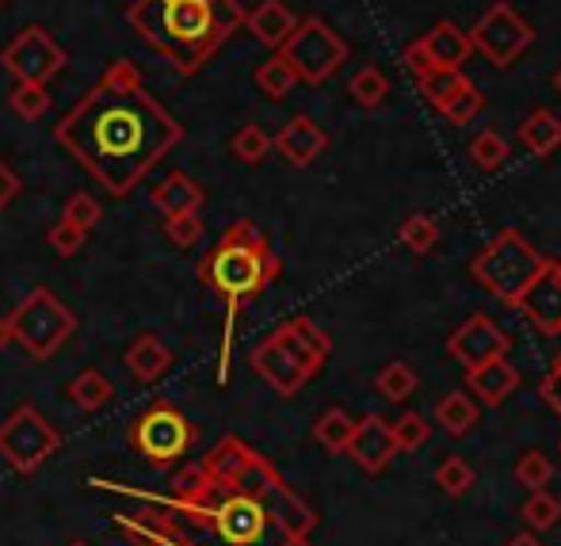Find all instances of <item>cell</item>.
<instances>
[{"label":"cell","mask_w":561,"mask_h":546,"mask_svg":"<svg viewBox=\"0 0 561 546\" xmlns=\"http://www.w3.org/2000/svg\"><path fill=\"white\" fill-rule=\"evenodd\" d=\"M470 46L485 54V61H493L496 69H504L531 46V27H527V20L516 12V8L496 0V4L473 23Z\"/></svg>","instance_id":"obj_10"},{"label":"cell","mask_w":561,"mask_h":546,"mask_svg":"<svg viewBox=\"0 0 561 546\" xmlns=\"http://www.w3.org/2000/svg\"><path fill=\"white\" fill-rule=\"evenodd\" d=\"M149 200H153V207L161 211L164 218H176V215H199V207L207 203V192H203L199 180H192L187 172H169L161 184H153Z\"/></svg>","instance_id":"obj_20"},{"label":"cell","mask_w":561,"mask_h":546,"mask_svg":"<svg viewBox=\"0 0 561 546\" xmlns=\"http://www.w3.org/2000/svg\"><path fill=\"white\" fill-rule=\"evenodd\" d=\"M519 141L531 149L535 157H550L561 146V118L550 107H539L524 118L519 126Z\"/></svg>","instance_id":"obj_24"},{"label":"cell","mask_w":561,"mask_h":546,"mask_svg":"<svg viewBox=\"0 0 561 546\" xmlns=\"http://www.w3.org/2000/svg\"><path fill=\"white\" fill-rule=\"evenodd\" d=\"M115 527H118V535H123V539L130 543V546H172V524H169V516H164V512L157 509L153 501H149L146 512H134V516L118 512Z\"/></svg>","instance_id":"obj_21"},{"label":"cell","mask_w":561,"mask_h":546,"mask_svg":"<svg viewBox=\"0 0 561 546\" xmlns=\"http://www.w3.org/2000/svg\"><path fill=\"white\" fill-rule=\"evenodd\" d=\"M295 84H298V73L290 69V61L283 58L279 50H275L272 58L256 69V89L264 92L267 100H283L290 89H295Z\"/></svg>","instance_id":"obj_27"},{"label":"cell","mask_w":561,"mask_h":546,"mask_svg":"<svg viewBox=\"0 0 561 546\" xmlns=\"http://www.w3.org/2000/svg\"><path fill=\"white\" fill-rule=\"evenodd\" d=\"M554 89L561 92V69H558V73H554Z\"/></svg>","instance_id":"obj_50"},{"label":"cell","mask_w":561,"mask_h":546,"mask_svg":"<svg viewBox=\"0 0 561 546\" xmlns=\"http://www.w3.org/2000/svg\"><path fill=\"white\" fill-rule=\"evenodd\" d=\"M20 192H23L20 177H15V172L8 169L4 161H0V211H4L8 203H12V200H15V195H20Z\"/></svg>","instance_id":"obj_45"},{"label":"cell","mask_w":561,"mask_h":546,"mask_svg":"<svg viewBox=\"0 0 561 546\" xmlns=\"http://www.w3.org/2000/svg\"><path fill=\"white\" fill-rule=\"evenodd\" d=\"M66 394L73 398L77 409H84V413H100V409L112 406L115 386H112V378H107L104 371L89 367V371H81V375H77L73 383H69Z\"/></svg>","instance_id":"obj_25"},{"label":"cell","mask_w":561,"mask_h":546,"mask_svg":"<svg viewBox=\"0 0 561 546\" xmlns=\"http://www.w3.org/2000/svg\"><path fill=\"white\" fill-rule=\"evenodd\" d=\"M126 440H130V447L138 451L153 470H172L180 458H187L192 443L199 440V429H195L176 406L153 401V406L130 424Z\"/></svg>","instance_id":"obj_7"},{"label":"cell","mask_w":561,"mask_h":546,"mask_svg":"<svg viewBox=\"0 0 561 546\" xmlns=\"http://www.w3.org/2000/svg\"><path fill=\"white\" fill-rule=\"evenodd\" d=\"M275 275H279V257L272 252V241L249 218L229 221L215 249L199 260L203 287H210L215 295L226 298V337H222V360H218V383L229 378V344H233L237 310L249 298L264 295Z\"/></svg>","instance_id":"obj_4"},{"label":"cell","mask_w":561,"mask_h":546,"mask_svg":"<svg viewBox=\"0 0 561 546\" xmlns=\"http://www.w3.org/2000/svg\"><path fill=\"white\" fill-rule=\"evenodd\" d=\"M84 237H89V229H81V226H73V221L58 218L50 226V234H46V244H50L58 257H77V252H81V244H84Z\"/></svg>","instance_id":"obj_42"},{"label":"cell","mask_w":561,"mask_h":546,"mask_svg":"<svg viewBox=\"0 0 561 546\" xmlns=\"http://www.w3.org/2000/svg\"><path fill=\"white\" fill-rule=\"evenodd\" d=\"M100 203L92 200L89 192H77V195H69V203H66V211H61V218L66 221H73V226H81V229H96V221H100Z\"/></svg>","instance_id":"obj_43"},{"label":"cell","mask_w":561,"mask_h":546,"mask_svg":"<svg viewBox=\"0 0 561 546\" xmlns=\"http://www.w3.org/2000/svg\"><path fill=\"white\" fill-rule=\"evenodd\" d=\"M542 264H547V257H542L519 229H504V234H496L493 241L473 257L470 275L493 298L516 306L519 295H524L535 283V275L542 272Z\"/></svg>","instance_id":"obj_5"},{"label":"cell","mask_w":561,"mask_h":546,"mask_svg":"<svg viewBox=\"0 0 561 546\" xmlns=\"http://www.w3.org/2000/svg\"><path fill=\"white\" fill-rule=\"evenodd\" d=\"M516 386H519V367H512L508 355L466 371V390H470L481 406H504V401L516 394Z\"/></svg>","instance_id":"obj_18"},{"label":"cell","mask_w":561,"mask_h":546,"mask_svg":"<svg viewBox=\"0 0 561 546\" xmlns=\"http://www.w3.org/2000/svg\"><path fill=\"white\" fill-rule=\"evenodd\" d=\"M516 310L524 314L535 329L558 337V329H561V260H547V264H542V272L535 275V283L519 295Z\"/></svg>","instance_id":"obj_13"},{"label":"cell","mask_w":561,"mask_h":546,"mask_svg":"<svg viewBox=\"0 0 561 546\" xmlns=\"http://www.w3.org/2000/svg\"><path fill=\"white\" fill-rule=\"evenodd\" d=\"M61 436L35 406H20L0 424V455L15 474H35L50 455H58Z\"/></svg>","instance_id":"obj_9"},{"label":"cell","mask_w":561,"mask_h":546,"mask_svg":"<svg viewBox=\"0 0 561 546\" xmlns=\"http://www.w3.org/2000/svg\"><path fill=\"white\" fill-rule=\"evenodd\" d=\"M272 149H279L295 169H310L321 153L329 149V134L310 115H295L279 134L272 138Z\"/></svg>","instance_id":"obj_16"},{"label":"cell","mask_w":561,"mask_h":546,"mask_svg":"<svg viewBox=\"0 0 561 546\" xmlns=\"http://www.w3.org/2000/svg\"><path fill=\"white\" fill-rule=\"evenodd\" d=\"M470 161L478 164L481 172H496L504 161H508V141L496 130H481L478 138L470 141Z\"/></svg>","instance_id":"obj_35"},{"label":"cell","mask_w":561,"mask_h":546,"mask_svg":"<svg viewBox=\"0 0 561 546\" xmlns=\"http://www.w3.org/2000/svg\"><path fill=\"white\" fill-rule=\"evenodd\" d=\"M416 84H421L424 100H428L432 107H439V111H444V107L450 104V96H455V92H462L470 81H466V77H462V69L436 66V69H432V73H424Z\"/></svg>","instance_id":"obj_28"},{"label":"cell","mask_w":561,"mask_h":546,"mask_svg":"<svg viewBox=\"0 0 561 546\" xmlns=\"http://www.w3.org/2000/svg\"><path fill=\"white\" fill-rule=\"evenodd\" d=\"M436 486L444 489L447 497H462L466 489L473 486V466L466 463L462 455H447L444 463L436 466Z\"/></svg>","instance_id":"obj_37"},{"label":"cell","mask_w":561,"mask_h":546,"mask_svg":"<svg viewBox=\"0 0 561 546\" xmlns=\"http://www.w3.org/2000/svg\"><path fill=\"white\" fill-rule=\"evenodd\" d=\"M8 326H12V340L23 352L35 355V360H50V355L77 332V318L54 291L35 287L12 314H8Z\"/></svg>","instance_id":"obj_6"},{"label":"cell","mask_w":561,"mask_h":546,"mask_svg":"<svg viewBox=\"0 0 561 546\" xmlns=\"http://www.w3.org/2000/svg\"><path fill=\"white\" fill-rule=\"evenodd\" d=\"M203 234H207V226H203L199 215L164 218V237H169V244H176V249H195V244L203 241Z\"/></svg>","instance_id":"obj_40"},{"label":"cell","mask_w":561,"mask_h":546,"mask_svg":"<svg viewBox=\"0 0 561 546\" xmlns=\"http://www.w3.org/2000/svg\"><path fill=\"white\" fill-rule=\"evenodd\" d=\"M481 107H485V96H481L473 84H466L462 92H455V96H450V104L444 107V115H447V123L466 126V123H473V118L481 115Z\"/></svg>","instance_id":"obj_41"},{"label":"cell","mask_w":561,"mask_h":546,"mask_svg":"<svg viewBox=\"0 0 561 546\" xmlns=\"http://www.w3.org/2000/svg\"><path fill=\"white\" fill-rule=\"evenodd\" d=\"M12 344V326H8V318H0V352Z\"/></svg>","instance_id":"obj_48"},{"label":"cell","mask_w":561,"mask_h":546,"mask_svg":"<svg viewBox=\"0 0 561 546\" xmlns=\"http://www.w3.org/2000/svg\"><path fill=\"white\" fill-rule=\"evenodd\" d=\"M66 50L50 38L46 27H23L12 43L0 50V66L23 84H46L50 77H58L66 69Z\"/></svg>","instance_id":"obj_11"},{"label":"cell","mask_w":561,"mask_h":546,"mask_svg":"<svg viewBox=\"0 0 561 546\" xmlns=\"http://www.w3.org/2000/svg\"><path fill=\"white\" fill-rule=\"evenodd\" d=\"M436 424L447 432V436H466V432L478 424V401L466 390H455L447 398H439L436 406Z\"/></svg>","instance_id":"obj_26"},{"label":"cell","mask_w":561,"mask_h":546,"mask_svg":"<svg viewBox=\"0 0 561 546\" xmlns=\"http://www.w3.org/2000/svg\"><path fill=\"white\" fill-rule=\"evenodd\" d=\"M375 390L382 394L386 401H409L413 398V390H416V371L409 367V363H401V360H393V363H386L382 371H378V378H375Z\"/></svg>","instance_id":"obj_30"},{"label":"cell","mask_w":561,"mask_h":546,"mask_svg":"<svg viewBox=\"0 0 561 546\" xmlns=\"http://www.w3.org/2000/svg\"><path fill=\"white\" fill-rule=\"evenodd\" d=\"M558 337H561V329H558Z\"/></svg>","instance_id":"obj_53"},{"label":"cell","mask_w":561,"mask_h":546,"mask_svg":"<svg viewBox=\"0 0 561 546\" xmlns=\"http://www.w3.org/2000/svg\"><path fill=\"white\" fill-rule=\"evenodd\" d=\"M550 478H554V463H550L542 451H527V455H519V463H516V481L524 489H547L550 486Z\"/></svg>","instance_id":"obj_38"},{"label":"cell","mask_w":561,"mask_h":546,"mask_svg":"<svg viewBox=\"0 0 561 546\" xmlns=\"http://www.w3.org/2000/svg\"><path fill=\"white\" fill-rule=\"evenodd\" d=\"M424 46H428V54H432V61L436 66H447V69H458L466 58H470V35H466L462 27H455L450 20L444 23H436V27L428 31V35L421 38Z\"/></svg>","instance_id":"obj_23"},{"label":"cell","mask_w":561,"mask_h":546,"mask_svg":"<svg viewBox=\"0 0 561 546\" xmlns=\"http://www.w3.org/2000/svg\"><path fill=\"white\" fill-rule=\"evenodd\" d=\"M390 429H393V440H398V451H416L432 440V429L421 413H401Z\"/></svg>","instance_id":"obj_39"},{"label":"cell","mask_w":561,"mask_h":546,"mask_svg":"<svg viewBox=\"0 0 561 546\" xmlns=\"http://www.w3.org/2000/svg\"><path fill=\"white\" fill-rule=\"evenodd\" d=\"M405 66H409V73L421 81L424 73H432L436 69V61H432V54H428V46L424 43H413V46H405Z\"/></svg>","instance_id":"obj_44"},{"label":"cell","mask_w":561,"mask_h":546,"mask_svg":"<svg viewBox=\"0 0 561 546\" xmlns=\"http://www.w3.org/2000/svg\"><path fill=\"white\" fill-rule=\"evenodd\" d=\"M229 153H233L241 164H260L267 153H272V138H267L264 126L244 123L241 130H237L233 138H229Z\"/></svg>","instance_id":"obj_31"},{"label":"cell","mask_w":561,"mask_h":546,"mask_svg":"<svg viewBox=\"0 0 561 546\" xmlns=\"http://www.w3.org/2000/svg\"><path fill=\"white\" fill-rule=\"evenodd\" d=\"M550 371H561V352L554 355V363H550Z\"/></svg>","instance_id":"obj_49"},{"label":"cell","mask_w":561,"mask_h":546,"mask_svg":"<svg viewBox=\"0 0 561 546\" xmlns=\"http://www.w3.org/2000/svg\"><path fill=\"white\" fill-rule=\"evenodd\" d=\"M508 348H512V337L496 326L489 314H473V318H466L447 340L450 360L462 363L466 371L481 367V363H489V360H501V355H508Z\"/></svg>","instance_id":"obj_12"},{"label":"cell","mask_w":561,"mask_h":546,"mask_svg":"<svg viewBox=\"0 0 561 546\" xmlns=\"http://www.w3.org/2000/svg\"><path fill=\"white\" fill-rule=\"evenodd\" d=\"M123 367L130 371L141 386H153L157 378H164L172 371V352L161 337L138 332V337L130 340V348L123 352Z\"/></svg>","instance_id":"obj_19"},{"label":"cell","mask_w":561,"mask_h":546,"mask_svg":"<svg viewBox=\"0 0 561 546\" xmlns=\"http://www.w3.org/2000/svg\"><path fill=\"white\" fill-rule=\"evenodd\" d=\"M519 516H524V524L531 527V532H550L561 520V501L554 493H547V489H535Z\"/></svg>","instance_id":"obj_34"},{"label":"cell","mask_w":561,"mask_h":546,"mask_svg":"<svg viewBox=\"0 0 561 546\" xmlns=\"http://www.w3.org/2000/svg\"><path fill=\"white\" fill-rule=\"evenodd\" d=\"M0 4H4V0H0Z\"/></svg>","instance_id":"obj_54"},{"label":"cell","mask_w":561,"mask_h":546,"mask_svg":"<svg viewBox=\"0 0 561 546\" xmlns=\"http://www.w3.org/2000/svg\"><path fill=\"white\" fill-rule=\"evenodd\" d=\"M244 23H249V31L260 38V43L279 50V46L290 38V31L298 27V15L290 12L283 0H264V4H256L249 15H244Z\"/></svg>","instance_id":"obj_22"},{"label":"cell","mask_w":561,"mask_h":546,"mask_svg":"<svg viewBox=\"0 0 561 546\" xmlns=\"http://www.w3.org/2000/svg\"><path fill=\"white\" fill-rule=\"evenodd\" d=\"M8 107H12V115H20L23 123H35V118H43L46 111H50V92H46V84L15 81V89L8 92Z\"/></svg>","instance_id":"obj_32"},{"label":"cell","mask_w":561,"mask_h":546,"mask_svg":"<svg viewBox=\"0 0 561 546\" xmlns=\"http://www.w3.org/2000/svg\"><path fill=\"white\" fill-rule=\"evenodd\" d=\"M539 394H542V401H547V406L561 417V371H550V375L542 378Z\"/></svg>","instance_id":"obj_46"},{"label":"cell","mask_w":561,"mask_h":546,"mask_svg":"<svg viewBox=\"0 0 561 546\" xmlns=\"http://www.w3.org/2000/svg\"><path fill=\"white\" fill-rule=\"evenodd\" d=\"M347 92H352V100H355V104H359V107L375 111V107L386 100V92H390V81H386L382 69L363 66L359 73H355L352 81H347Z\"/></svg>","instance_id":"obj_33"},{"label":"cell","mask_w":561,"mask_h":546,"mask_svg":"<svg viewBox=\"0 0 561 546\" xmlns=\"http://www.w3.org/2000/svg\"><path fill=\"white\" fill-rule=\"evenodd\" d=\"M436 237H439V226L428 215H409L405 221H401V229H398V241L405 244L409 252H416V257L432 252Z\"/></svg>","instance_id":"obj_36"},{"label":"cell","mask_w":561,"mask_h":546,"mask_svg":"<svg viewBox=\"0 0 561 546\" xmlns=\"http://www.w3.org/2000/svg\"><path fill=\"white\" fill-rule=\"evenodd\" d=\"M508 546H542V539L535 532H524V535H516V539H508Z\"/></svg>","instance_id":"obj_47"},{"label":"cell","mask_w":561,"mask_h":546,"mask_svg":"<svg viewBox=\"0 0 561 546\" xmlns=\"http://www.w3.org/2000/svg\"><path fill=\"white\" fill-rule=\"evenodd\" d=\"M279 54L290 61L298 81L321 84L347 61V43L329 27L325 20L310 15V20H298V27L290 31V38L279 46Z\"/></svg>","instance_id":"obj_8"},{"label":"cell","mask_w":561,"mask_h":546,"mask_svg":"<svg viewBox=\"0 0 561 546\" xmlns=\"http://www.w3.org/2000/svg\"><path fill=\"white\" fill-rule=\"evenodd\" d=\"M295 546H310V543H306V539H302V543H295Z\"/></svg>","instance_id":"obj_52"},{"label":"cell","mask_w":561,"mask_h":546,"mask_svg":"<svg viewBox=\"0 0 561 546\" xmlns=\"http://www.w3.org/2000/svg\"><path fill=\"white\" fill-rule=\"evenodd\" d=\"M66 546H89V543H84V539H73V543H66Z\"/></svg>","instance_id":"obj_51"},{"label":"cell","mask_w":561,"mask_h":546,"mask_svg":"<svg viewBox=\"0 0 561 546\" xmlns=\"http://www.w3.org/2000/svg\"><path fill=\"white\" fill-rule=\"evenodd\" d=\"M352 432H355V421L344 409H329V413H321L318 424H313V440L325 451H333V455H344L347 443H352Z\"/></svg>","instance_id":"obj_29"},{"label":"cell","mask_w":561,"mask_h":546,"mask_svg":"<svg viewBox=\"0 0 561 546\" xmlns=\"http://www.w3.org/2000/svg\"><path fill=\"white\" fill-rule=\"evenodd\" d=\"M54 141L73 153L107 195L123 200L184 141V126L149 96L138 69L118 58L54 126Z\"/></svg>","instance_id":"obj_2"},{"label":"cell","mask_w":561,"mask_h":546,"mask_svg":"<svg viewBox=\"0 0 561 546\" xmlns=\"http://www.w3.org/2000/svg\"><path fill=\"white\" fill-rule=\"evenodd\" d=\"M252 371H256V375L264 378L279 398H295V394L310 383V375H306V371L298 367V363L290 360L279 344H272V340L256 344V352H252Z\"/></svg>","instance_id":"obj_17"},{"label":"cell","mask_w":561,"mask_h":546,"mask_svg":"<svg viewBox=\"0 0 561 546\" xmlns=\"http://www.w3.org/2000/svg\"><path fill=\"white\" fill-rule=\"evenodd\" d=\"M126 20L176 73L192 77L226 46L244 12L237 0H134Z\"/></svg>","instance_id":"obj_3"},{"label":"cell","mask_w":561,"mask_h":546,"mask_svg":"<svg viewBox=\"0 0 561 546\" xmlns=\"http://www.w3.org/2000/svg\"><path fill=\"white\" fill-rule=\"evenodd\" d=\"M347 455L355 458V466H359L363 474H382L401 451H398V440H393L390 424H386L378 413H370L355 424L352 443H347Z\"/></svg>","instance_id":"obj_15"},{"label":"cell","mask_w":561,"mask_h":546,"mask_svg":"<svg viewBox=\"0 0 561 546\" xmlns=\"http://www.w3.org/2000/svg\"><path fill=\"white\" fill-rule=\"evenodd\" d=\"M153 504L169 516L172 546H295L318 527V512L237 436L184 466L172 497Z\"/></svg>","instance_id":"obj_1"},{"label":"cell","mask_w":561,"mask_h":546,"mask_svg":"<svg viewBox=\"0 0 561 546\" xmlns=\"http://www.w3.org/2000/svg\"><path fill=\"white\" fill-rule=\"evenodd\" d=\"M272 344H279L283 352L290 355V360L298 363V367L306 371V375H318L321 367H325V360H329V352H333V340L325 337V329H318L310 318H290V321H283L279 329L272 332Z\"/></svg>","instance_id":"obj_14"}]
</instances>
